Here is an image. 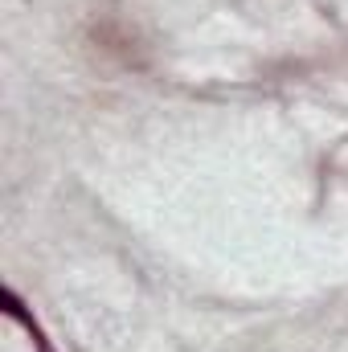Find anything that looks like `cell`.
I'll return each instance as SVG.
<instances>
[{
	"instance_id": "6da1fadb",
	"label": "cell",
	"mask_w": 348,
	"mask_h": 352,
	"mask_svg": "<svg viewBox=\"0 0 348 352\" xmlns=\"http://www.w3.org/2000/svg\"><path fill=\"white\" fill-rule=\"evenodd\" d=\"M0 303H4V311L12 316V320H21L25 324V332H29V340H33V349L37 352H54L50 349V340H45V332H41V324L25 311V303H21V295L12 291V287H4V295H0Z\"/></svg>"
}]
</instances>
